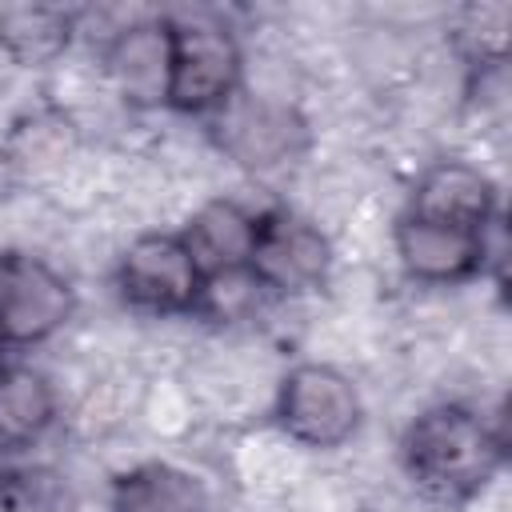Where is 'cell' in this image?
Listing matches in <instances>:
<instances>
[{
    "label": "cell",
    "mask_w": 512,
    "mask_h": 512,
    "mask_svg": "<svg viewBox=\"0 0 512 512\" xmlns=\"http://www.w3.org/2000/svg\"><path fill=\"white\" fill-rule=\"evenodd\" d=\"M504 444V428L484 412L468 404H432L404 428L400 464L424 496L460 504L500 472Z\"/></svg>",
    "instance_id": "1"
},
{
    "label": "cell",
    "mask_w": 512,
    "mask_h": 512,
    "mask_svg": "<svg viewBox=\"0 0 512 512\" xmlns=\"http://www.w3.org/2000/svg\"><path fill=\"white\" fill-rule=\"evenodd\" d=\"M244 56L228 28L216 20H172L168 16V92L164 104L176 112L208 116L236 100Z\"/></svg>",
    "instance_id": "2"
},
{
    "label": "cell",
    "mask_w": 512,
    "mask_h": 512,
    "mask_svg": "<svg viewBox=\"0 0 512 512\" xmlns=\"http://www.w3.org/2000/svg\"><path fill=\"white\" fill-rule=\"evenodd\" d=\"M364 416L356 384L332 364H296L276 388V424L304 448H340Z\"/></svg>",
    "instance_id": "3"
},
{
    "label": "cell",
    "mask_w": 512,
    "mask_h": 512,
    "mask_svg": "<svg viewBox=\"0 0 512 512\" xmlns=\"http://www.w3.org/2000/svg\"><path fill=\"white\" fill-rule=\"evenodd\" d=\"M120 296L152 316H188L204 308V272L176 232L136 236L116 264Z\"/></svg>",
    "instance_id": "4"
},
{
    "label": "cell",
    "mask_w": 512,
    "mask_h": 512,
    "mask_svg": "<svg viewBox=\"0 0 512 512\" xmlns=\"http://www.w3.org/2000/svg\"><path fill=\"white\" fill-rule=\"evenodd\" d=\"M328 268H332V248L312 220L288 208H268L256 216L252 252H248L244 272L252 276L260 292L268 296L316 292L328 280Z\"/></svg>",
    "instance_id": "5"
},
{
    "label": "cell",
    "mask_w": 512,
    "mask_h": 512,
    "mask_svg": "<svg viewBox=\"0 0 512 512\" xmlns=\"http://www.w3.org/2000/svg\"><path fill=\"white\" fill-rule=\"evenodd\" d=\"M76 312V292L44 256H0V332L8 344H40L56 336Z\"/></svg>",
    "instance_id": "6"
},
{
    "label": "cell",
    "mask_w": 512,
    "mask_h": 512,
    "mask_svg": "<svg viewBox=\"0 0 512 512\" xmlns=\"http://www.w3.org/2000/svg\"><path fill=\"white\" fill-rule=\"evenodd\" d=\"M500 220L488 232H464L436 220L400 216L396 224V256L404 272L420 284H460L488 268V260H500V248H492Z\"/></svg>",
    "instance_id": "7"
},
{
    "label": "cell",
    "mask_w": 512,
    "mask_h": 512,
    "mask_svg": "<svg viewBox=\"0 0 512 512\" xmlns=\"http://www.w3.org/2000/svg\"><path fill=\"white\" fill-rule=\"evenodd\" d=\"M404 216L452 224V228H464V232H488L500 220L496 188L476 164L440 160L416 180Z\"/></svg>",
    "instance_id": "8"
},
{
    "label": "cell",
    "mask_w": 512,
    "mask_h": 512,
    "mask_svg": "<svg viewBox=\"0 0 512 512\" xmlns=\"http://www.w3.org/2000/svg\"><path fill=\"white\" fill-rule=\"evenodd\" d=\"M112 512H216L212 488L180 464L148 460L112 480Z\"/></svg>",
    "instance_id": "9"
},
{
    "label": "cell",
    "mask_w": 512,
    "mask_h": 512,
    "mask_svg": "<svg viewBox=\"0 0 512 512\" xmlns=\"http://www.w3.org/2000/svg\"><path fill=\"white\" fill-rule=\"evenodd\" d=\"M108 76L132 104H164L168 92V16L140 20L116 32L104 52Z\"/></svg>",
    "instance_id": "10"
},
{
    "label": "cell",
    "mask_w": 512,
    "mask_h": 512,
    "mask_svg": "<svg viewBox=\"0 0 512 512\" xmlns=\"http://www.w3.org/2000/svg\"><path fill=\"white\" fill-rule=\"evenodd\" d=\"M252 232H256V212L240 208L236 200H208L200 212H192V220L176 236L200 264L204 280H216L244 272L252 252Z\"/></svg>",
    "instance_id": "11"
},
{
    "label": "cell",
    "mask_w": 512,
    "mask_h": 512,
    "mask_svg": "<svg viewBox=\"0 0 512 512\" xmlns=\"http://www.w3.org/2000/svg\"><path fill=\"white\" fill-rule=\"evenodd\" d=\"M220 128L224 148L248 168L284 164L304 136V124L276 104H228L220 108Z\"/></svg>",
    "instance_id": "12"
},
{
    "label": "cell",
    "mask_w": 512,
    "mask_h": 512,
    "mask_svg": "<svg viewBox=\"0 0 512 512\" xmlns=\"http://www.w3.org/2000/svg\"><path fill=\"white\" fill-rule=\"evenodd\" d=\"M56 420V392L28 364H0V452L32 448Z\"/></svg>",
    "instance_id": "13"
},
{
    "label": "cell",
    "mask_w": 512,
    "mask_h": 512,
    "mask_svg": "<svg viewBox=\"0 0 512 512\" xmlns=\"http://www.w3.org/2000/svg\"><path fill=\"white\" fill-rule=\"evenodd\" d=\"M72 40V12L52 4H4L0 52L16 64H48Z\"/></svg>",
    "instance_id": "14"
},
{
    "label": "cell",
    "mask_w": 512,
    "mask_h": 512,
    "mask_svg": "<svg viewBox=\"0 0 512 512\" xmlns=\"http://www.w3.org/2000/svg\"><path fill=\"white\" fill-rule=\"evenodd\" d=\"M0 512H60V488L48 472H0Z\"/></svg>",
    "instance_id": "15"
},
{
    "label": "cell",
    "mask_w": 512,
    "mask_h": 512,
    "mask_svg": "<svg viewBox=\"0 0 512 512\" xmlns=\"http://www.w3.org/2000/svg\"><path fill=\"white\" fill-rule=\"evenodd\" d=\"M4 348H8V340H4V332H0V356H4Z\"/></svg>",
    "instance_id": "16"
}]
</instances>
